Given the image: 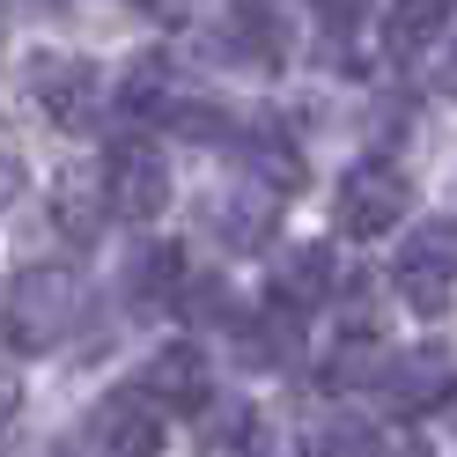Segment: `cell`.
Wrapping results in <instances>:
<instances>
[{
  "label": "cell",
  "instance_id": "obj_18",
  "mask_svg": "<svg viewBox=\"0 0 457 457\" xmlns=\"http://www.w3.org/2000/svg\"><path fill=\"white\" fill-rule=\"evenodd\" d=\"M361 8H369V0H318V15L332 22V30H347V22H361Z\"/></svg>",
  "mask_w": 457,
  "mask_h": 457
},
{
  "label": "cell",
  "instance_id": "obj_19",
  "mask_svg": "<svg viewBox=\"0 0 457 457\" xmlns=\"http://www.w3.org/2000/svg\"><path fill=\"white\" fill-rule=\"evenodd\" d=\"M8 8H45L52 15V8H67V0H8Z\"/></svg>",
  "mask_w": 457,
  "mask_h": 457
},
{
  "label": "cell",
  "instance_id": "obj_9",
  "mask_svg": "<svg viewBox=\"0 0 457 457\" xmlns=\"http://www.w3.org/2000/svg\"><path fill=\"white\" fill-rule=\"evenodd\" d=\"M273 221H280V199L266 185H237V192L207 199V228H214L228 251H259L273 237Z\"/></svg>",
  "mask_w": 457,
  "mask_h": 457
},
{
  "label": "cell",
  "instance_id": "obj_3",
  "mask_svg": "<svg viewBox=\"0 0 457 457\" xmlns=\"http://www.w3.org/2000/svg\"><path fill=\"white\" fill-rule=\"evenodd\" d=\"M391 288L413 318H443L457 295V237L450 228H413L406 251L391 259Z\"/></svg>",
  "mask_w": 457,
  "mask_h": 457
},
{
  "label": "cell",
  "instance_id": "obj_8",
  "mask_svg": "<svg viewBox=\"0 0 457 457\" xmlns=\"http://www.w3.org/2000/svg\"><path fill=\"white\" fill-rule=\"evenodd\" d=\"M332 251L325 244H295V251H280L273 273H266V295L273 310H288V318H310V310H325L332 303Z\"/></svg>",
  "mask_w": 457,
  "mask_h": 457
},
{
  "label": "cell",
  "instance_id": "obj_12",
  "mask_svg": "<svg viewBox=\"0 0 457 457\" xmlns=\"http://www.w3.org/2000/svg\"><path fill=\"white\" fill-rule=\"evenodd\" d=\"M104 185H96V170H67L60 185H52V228H60L67 244H81L89 251L96 237H104Z\"/></svg>",
  "mask_w": 457,
  "mask_h": 457
},
{
  "label": "cell",
  "instance_id": "obj_17",
  "mask_svg": "<svg viewBox=\"0 0 457 457\" xmlns=\"http://www.w3.org/2000/svg\"><path fill=\"white\" fill-rule=\"evenodd\" d=\"M303 457H369V428L339 413V420H325V428H310Z\"/></svg>",
  "mask_w": 457,
  "mask_h": 457
},
{
  "label": "cell",
  "instance_id": "obj_6",
  "mask_svg": "<svg viewBox=\"0 0 457 457\" xmlns=\"http://www.w3.org/2000/svg\"><path fill=\"white\" fill-rule=\"evenodd\" d=\"M457 384V369L443 347H406V354H391L377 369V391L391 398V413H428V406H443Z\"/></svg>",
  "mask_w": 457,
  "mask_h": 457
},
{
  "label": "cell",
  "instance_id": "obj_5",
  "mask_svg": "<svg viewBox=\"0 0 457 457\" xmlns=\"http://www.w3.org/2000/svg\"><path fill=\"white\" fill-rule=\"evenodd\" d=\"M96 67L89 60H67V52H45V60H30V96H37V111L52 126H67V133H81L96 119Z\"/></svg>",
  "mask_w": 457,
  "mask_h": 457
},
{
  "label": "cell",
  "instance_id": "obj_4",
  "mask_svg": "<svg viewBox=\"0 0 457 457\" xmlns=\"http://www.w3.org/2000/svg\"><path fill=\"white\" fill-rule=\"evenodd\" d=\"M104 207L126 214V221H155L170 207V162L162 148H148V140H119L104 162Z\"/></svg>",
  "mask_w": 457,
  "mask_h": 457
},
{
  "label": "cell",
  "instance_id": "obj_15",
  "mask_svg": "<svg viewBox=\"0 0 457 457\" xmlns=\"http://www.w3.org/2000/svg\"><path fill=\"white\" fill-rule=\"evenodd\" d=\"M450 8H457V0H398V8H391V45H398V52L436 45V37L450 30Z\"/></svg>",
  "mask_w": 457,
  "mask_h": 457
},
{
  "label": "cell",
  "instance_id": "obj_13",
  "mask_svg": "<svg viewBox=\"0 0 457 457\" xmlns=\"http://www.w3.org/2000/svg\"><path fill=\"white\" fill-rule=\"evenodd\" d=\"M178 288H185V251H178V244H140L133 266H126V295H133V310L178 303Z\"/></svg>",
  "mask_w": 457,
  "mask_h": 457
},
{
  "label": "cell",
  "instance_id": "obj_11",
  "mask_svg": "<svg viewBox=\"0 0 457 457\" xmlns=\"http://www.w3.org/2000/svg\"><path fill=\"white\" fill-rule=\"evenodd\" d=\"M214 52L228 67H280V15H266V8H237V15H221V30H214Z\"/></svg>",
  "mask_w": 457,
  "mask_h": 457
},
{
  "label": "cell",
  "instance_id": "obj_16",
  "mask_svg": "<svg viewBox=\"0 0 457 457\" xmlns=\"http://www.w3.org/2000/svg\"><path fill=\"white\" fill-rule=\"evenodd\" d=\"M119 104L133 111V119H148V111H162V104H170V60H162V52H140V60L126 67Z\"/></svg>",
  "mask_w": 457,
  "mask_h": 457
},
{
  "label": "cell",
  "instance_id": "obj_10",
  "mask_svg": "<svg viewBox=\"0 0 457 457\" xmlns=\"http://www.w3.org/2000/svg\"><path fill=\"white\" fill-rule=\"evenodd\" d=\"M207 361H199V347H162L148 361V377H140V391L155 398V406H178V413H207Z\"/></svg>",
  "mask_w": 457,
  "mask_h": 457
},
{
  "label": "cell",
  "instance_id": "obj_20",
  "mask_svg": "<svg viewBox=\"0 0 457 457\" xmlns=\"http://www.w3.org/2000/svg\"><path fill=\"white\" fill-rule=\"evenodd\" d=\"M450 96H457V37H450Z\"/></svg>",
  "mask_w": 457,
  "mask_h": 457
},
{
  "label": "cell",
  "instance_id": "obj_1",
  "mask_svg": "<svg viewBox=\"0 0 457 457\" xmlns=\"http://www.w3.org/2000/svg\"><path fill=\"white\" fill-rule=\"evenodd\" d=\"M81 325V273L74 266H22L0 295V332L15 354H52Z\"/></svg>",
  "mask_w": 457,
  "mask_h": 457
},
{
  "label": "cell",
  "instance_id": "obj_14",
  "mask_svg": "<svg viewBox=\"0 0 457 457\" xmlns=\"http://www.w3.org/2000/svg\"><path fill=\"white\" fill-rule=\"evenodd\" d=\"M244 162H251V185H266L273 199L280 192H295L303 185V155L288 148V133H273V126H251L244 133V148H237Z\"/></svg>",
  "mask_w": 457,
  "mask_h": 457
},
{
  "label": "cell",
  "instance_id": "obj_2",
  "mask_svg": "<svg viewBox=\"0 0 457 457\" xmlns=\"http://www.w3.org/2000/svg\"><path fill=\"white\" fill-rule=\"evenodd\" d=\"M406 207H413V178L398 162H354L347 178H339V192H332V221H339V237H354V244L391 237V228L406 221Z\"/></svg>",
  "mask_w": 457,
  "mask_h": 457
},
{
  "label": "cell",
  "instance_id": "obj_7",
  "mask_svg": "<svg viewBox=\"0 0 457 457\" xmlns=\"http://www.w3.org/2000/svg\"><path fill=\"white\" fill-rule=\"evenodd\" d=\"M162 436H170V428H162V406H155L140 384H119V391L96 406V443L119 450V457H155Z\"/></svg>",
  "mask_w": 457,
  "mask_h": 457
}]
</instances>
